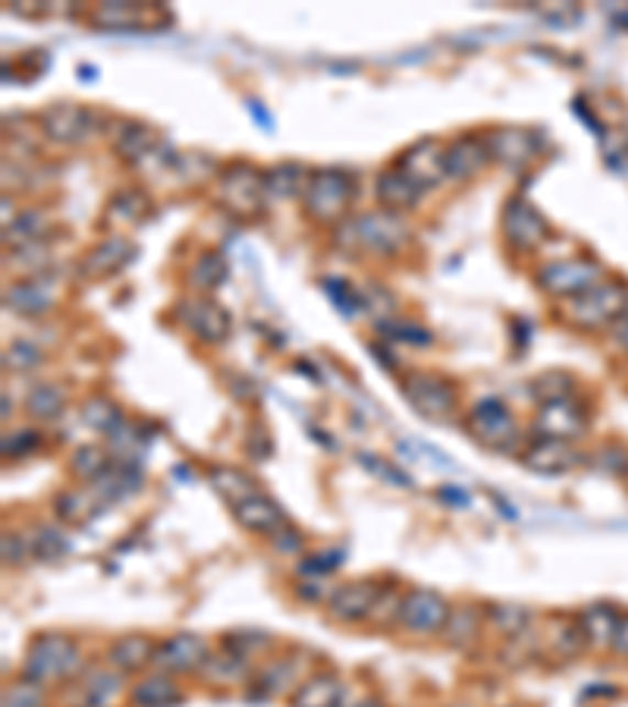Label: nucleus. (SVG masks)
<instances>
[{"instance_id": "nucleus-1", "label": "nucleus", "mask_w": 628, "mask_h": 707, "mask_svg": "<svg viewBox=\"0 0 628 707\" xmlns=\"http://www.w3.org/2000/svg\"><path fill=\"white\" fill-rule=\"evenodd\" d=\"M337 240L352 255L368 252V255L390 258V255H399L412 236H409V227L403 223L399 214L377 208V211H365V214H352L346 223H340Z\"/></svg>"}, {"instance_id": "nucleus-2", "label": "nucleus", "mask_w": 628, "mask_h": 707, "mask_svg": "<svg viewBox=\"0 0 628 707\" xmlns=\"http://www.w3.org/2000/svg\"><path fill=\"white\" fill-rule=\"evenodd\" d=\"M355 196H359V183L352 174L340 167H318V170H311L308 189L302 196L305 218L318 227L337 230L340 223L352 218Z\"/></svg>"}, {"instance_id": "nucleus-3", "label": "nucleus", "mask_w": 628, "mask_h": 707, "mask_svg": "<svg viewBox=\"0 0 628 707\" xmlns=\"http://www.w3.org/2000/svg\"><path fill=\"white\" fill-rule=\"evenodd\" d=\"M214 201L220 211H227L236 221H258L264 214V201H267L264 170L255 167L252 161L223 164L214 177Z\"/></svg>"}, {"instance_id": "nucleus-4", "label": "nucleus", "mask_w": 628, "mask_h": 707, "mask_svg": "<svg viewBox=\"0 0 628 707\" xmlns=\"http://www.w3.org/2000/svg\"><path fill=\"white\" fill-rule=\"evenodd\" d=\"M79 670H82L79 641L64 632H44L29 644V654L22 663V680L35 685H54L73 680Z\"/></svg>"}, {"instance_id": "nucleus-5", "label": "nucleus", "mask_w": 628, "mask_h": 707, "mask_svg": "<svg viewBox=\"0 0 628 707\" xmlns=\"http://www.w3.org/2000/svg\"><path fill=\"white\" fill-rule=\"evenodd\" d=\"M628 309V287L623 284H601L582 296L560 302V321L575 331H604L613 328Z\"/></svg>"}, {"instance_id": "nucleus-6", "label": "nucleus", "mask_w": 628, "mask_h": 707, "mask_svg": "<svg viewBox=\"0 0 628 707\" xmlns=\"http://www.w3.org/2000/svg\"><path fill=\"white\" fill-rule=\"evenodd\" d=\"M406 402L412 406L415 416H421L425 421L433 424H450L459 416V387L450 377L433 375V372H412L403 377L399 384Z\"/></svg>"}, {"instance_id": "nucleus-7", "label": "nucleus", "mask_w": 628, "mask_h": 707, "mask_svg": "<svg viewBox=\"0 0 628 707\" xmlns=\"http://www.w3.org/2000/svg\"><path fill=\"white\" fill-rule=\"evenodd\" d=\"M465 431L475 438L484 450L494 453H521V428L516 416L503 399H477L475 406L465 412Z\"/></svg>"}, {"instance_id": "nucleus-8", "label": "nucleus", "mask_w": 628, "mask_h": 707, "mask_svg": "<svg viewBox=\"0 0 628 707\" xmlns=\"http://www.w3.org/2000/svg\"><path fill=\"white\" fill-rule=\"evenodd\" d=\"M179 328L201 346H223L233 333V314L217 302L214 296H186L174 309Z\"/></svg>"}, {"instance_id": "nucleus-9", "label": "nucleus", "mask_w": 628, "mask_h": 707, "mask_svg": "<svg viewBox=\"0 0 628 707\" xmlns=\"http://www.w3.org/2000/svg\"><path fill=\"white\" fill-rule=\"evenodd\" d=\"M450 600L433 588H412L403 595L396 629L415 639H437L443 636V626L450 619Z\"/></svg>"}, {"instance_id": "nucleus-10", "label": "nucleus", "mask_w": 628, "mask_h": 707, "mask_svg": "<svg viewBox=\"0 0 628 707\" xmlns=\"http://www.w3.org/2000/svg\"><path fill=\"white\" fill-rule=\"evenodd\" d=\"M98 120H101V113L91 111L86 104H76V101H54L35 117L38 133L47 142L66 145V148L88 142V135L98 130Z\"/></svg>"}, {"instance_id": "nucleus-11", "label": "nucleus", "mask_w": 628, "mask_h": 707, "mask_svg": "<svg viewBox=\"0 0 628 707\" xmlns=\"http://www.w3.org/2000/svg\"><path fill=\"white\" fill-rule=\"evenodd\" d=\"M538 287L547 296H557L560 302L572 299V296H582L587 289L601 287L604 284V267L591 258H560V262H550V265L538 267Z\"/></svg>"}, {"instance_id": "nucleus-12", "label": "nucleus", "mask_w": 628, "mask_h": 707, "mask_svg": "<svg viewBox=\"0 0 628 707\" xmlns=\"http://www.w3.org/2000/svg\"><path fill=\"white\" fill-rule=\"evenodd\" d=\"M499 230H503V240L513 252L521 255H531L538 252L547 236H550V223L543 221V214L521 196H513L503 208V218H499Z\"/></svg>"}, {"instance_id": "nucleus-13", "label": "nucleus", "mask_w": 628, "mask_h": 707, "mask_svg": "<svg viewBox=\"0 0 628 707\" xmlns=\"http://www.w3.org/2000/svg\"><path fill=\"white\" fill-rule=\"evenodd\" d=\"M587 431V409L575 397H560L538 402L535 412V438L575 443Z\"/></svg>"}, {"instance_id": "nucleus-14", "label": "nucleus", "mask_w": 628, "mask_h": 707, "mask_svg": "<svg viewBox=\"0 0 628 707\" xmlns=\"http://www.w3.org/2000/svg\"><path fill=\"white\" fill-rule=\"evenodd\" d=\"M135 255H139V245L132 243L126 233H110V236L91 245L86 255L79 258L76 277L79 280H91V284L108 280V277L120 274L123 267L130 265Z\"/></svg>"}, {"instance_id": "nucleus-15", "label": "nucleus", "mask_w": 628, "mask_h": 707, "mask_svg": "<svg viewBox=\"0 0 628 707\" xmlns=\"http://www.w3.org/2000/svg\"><path fill=\"white\" fill-rule=\"evenodd\" d=\"M208 661H211V644L196 632H176L170 639L157 641V651H154V666L170 676L201 673Z\"/></svg>"}, {"instance_id": "nucleus-16", "label": "nucleus", "mask_w": 628, "mask_h": 707, "mask_svg": "<svg viewBox=\"0 0 628 707\" xmlns=\"http://www.w3.org/2000/svg\"><path fill=\"white\" fill-rule=\"evenodd\" d=\"M381 592H384V585L374 582V578H352V582H343V585L333 588V595L327 600V614H330V619L346 622V626L368 622L371 610H374Z\"/></svg>"}, {"instance_id": "nucleus-17", "label": "nucleus", "mask_w": 628, "mask_h": 707, "mask_svg": "<svg viewBox=\"0 0 628 707\" xmlns=\"http://www.w3.org/2000/svg\"><path fill=\"white\" fill-rule=\"evenodd\" d=\"M57 292H60L57 277L51 270H44V274L20 277L13 287H7L3 306L16 314H25V318H38V314H47L57 306Z\"/></svg>"}, {"instance_id": "nucleus-18", "label": "nucleus", "mask_w": 628, "mask_h": 707, "mask_svg": "<svg viewBox=\"0 0 628 707\" xmlns=\"http://www.w3.org/2000/svg\"><path fill=\"white\" fill-rule=\"evenodd\" d=\"M393 164H396L399 170H406V174L428 192L437 183L447 179V145L431 139V135H428V139H418V142L409 145Z\"/></svg>"}, {"instance_id": "nucleus-19", "label": "nucleus", "mask_w": 628, "mask_h": 707, "mask_svg": "<svg viewBox=\"0 0 628 707\" xmlns=\"http://www.w3.org/2000/svg\"><path fill=\"white\" fill-rule=\"evenodd\" d=\"M487 145H491V155L497 164H506L513 170H525L531 161H538L541 155V139L531 130H521V126H497L487 133Z\"/></svg>"}, {"instance_id": "nucleus-20", "label": "nucleus", "mask_w": 628, "mask_h": 707, "mask_svg": "<svg viewBox=\"0 0 628 707\" xmlns=\"http://www.w3.org/2000/svg\"><path fill=\"white\" fill-rule=\"evenodd\" d=\"M91 25L101 32H135V29H154L161 25L164 13L152 3H98L88 13Z\"/></svg>"}, {"instance_id": "nucleus-21", "label": "nucleus", "mask_w": 628, "mask_h": 707, "mask_svg": "<svg viewBox=\"0 0 628 707\" xmlns=\"http://www.w3.org/2000/svg\"><path fill=\"white\" fill-rule=\"evenodd\" d=\"M519 460L535 475H565L582 465V456L572 443L550 438H535L528 446H521Z\"/></svg>"}, {"instance_id": "nucleus-22", "label": "nucleus", "mask_w": 628, "mask_h": 707, "mask_svg": "<svg viewBox=\"0 0 628 707\" xmlns=\"http://www.w3.org/2000/svg\"><path fill=\"white\" fill-rule=\"evenodd\" d=\"M491 161H494V155H491L487 135H455L447 145V179H455V183L475 179L477 174L487 170Z\"/></svg>"}, {"instance_id": "nucleus-23", "label": "nucleus", "mask_w": 628, "mask_h": 707, "mask_svg": "<svg viewBox=\"0 0 628 707\" xmlns=\"http://www.w3.org/2000/svg\"><path fill=\"white\" fill-rule=\"evenodd\" d=\"M110 142H113L117 157L132 164V167H142L164 145L161 133L148 123H139V120H120L113 135H110Z\"/></svg>"}, {"instance_id": "nucleus-24", "label": "nucleus", "mask_w": 628, "mask_h": 707, "mask_svg": "<svg viewBox=\"0 0 628 707\" xmlns=\"http://www.w3.org/2000/svg\"><path fill=\"white\" fill-rule=\"evenodd\" d=\"M233 519H236L245 531L264 534V538H274L277 531L289 526V522H286V512H283L267 494H261V490L258 494H252V497H245V500H239V504H233Z\"/></svg>"}, {"instance_id": "nucleus-25", "label": "nucleus", "mask_w": 628, "mask_h": 707, "mask_svg": "<svg viewBox=\"0 0 628 707\" xmlns=\"http://www.w3.org/2000/svg\"><path fill=\"white\" fill-rule=\"evenodd\" d=\"M374 196H377V205L390 214H406L412 211L415 205L421 201L425 189L415 183L406 170H399L396 164L387 167L381 177H377V186H374Z\"/></svg>"}, {"instance_id": "nucleus-26", "label": "nucleus", "mask_w": 628, "mask_h": 707, "mask_svg": "<svg viewBox=\"0 0 628 707\" xmlns=\"http://www.w3.org/2000/svg\"><path fill=\"white\" fill-rule=\"evenodd\" d=\"M343 680L330 670L311 673L289 695V707H343Z\"/></svg>"}, {"instance_id": "nucleus-27", "label": "nucleus", "mask_w": 628, "mask_h": 707, "mask_svg": "<svg viewBox=\"0 0 628 707\" xmlns=\"http://www.w3.org/2000/svg\"><path fill=\"white\" fill-rule=\"evenodd\" d=\"M152 199L145 196V189L139 186H130V189H120L113 199L108 201L104 208V223L110 227V233L117 230H126V227H135V223H145L152 218Z\"/></svg>"}, {"instance_id": "nucleus-28", "label": "nucleus", "mask_w": 628, "mask_h": 707, "mask_svg": "<svg viewBox=\"0 0 628 707\" xmlns=\"http://www.w3.org/2000/svg\"><path fill=\"white\" fill-rule=\"evenodd\" d=\"M154 651H157V641L152 636L130 632V636H120L110 644L108 663L117 673H139L145 666H154Z\"/></svg>"}, {"instance_id": "nucleus-29", "label": "nucleus", "mask_w": 628, "mask_h": 707, "mask_svg": "<svg viewBox=\"0 0 628 707\" xmlns=\"http://www.w3.org/2000/svg\"><path fill=\"white\" fill-rule=\"evenodd\" d=\"M484 626H487V614H484V607H477V604H459V607L450 610V619H447V626H443V636H440V639L447 641L450 648L469 651V648L481 639Z\"/></svg>"}, {"instance_id": "nucleus-30", "label": "nucleus", "mask_w": 628, "mask_h": 707, "mask_svg": "<svg viewBox=\"0 0 628 707\" xmlns=\"http://www.w3.org/2000/svg\"><path fill=\"white\" fill-rule=\"evenodd\" d=\"M227 280H230V262H227V255L220 248H205L186 270V284L196 296H211Z\"/></svg>"}, {"instance_id": "nucleus-31", "label": "nucleus", "mask_w": 628, "mask_h": 707, "mask_svg": "<svg viewBox=\"0 0 628 707\" xmlns=\"http://www.w3.org/2000/svg\"><path fill=\"white\" fill-rule=\"evenodd\" d=\"M183 698L186 695H183L179 683H176L170 673H164V670L142 676L130 688V702L135 707H176L183 705Z\"/></svg>"}, {"instance_id": "nucleus-32", "label": "nucleus", "mask_w": 628, "mask_h": 707, "mask_svg": "<svg viewBox=\"0 0 628 707\" xmlns=\"http://www.w3.org/2000/svg\"><path fill=\"white\" fill-rule=\"evenodd\" d=\"M308 179L311 170L296 164V161H280L274 167L264 170V186H267V196L274 199H299L302 201L305 189H308Z\"/></svg>"}, {"instance_id": "nucleus-33", "label": "nucleus", "mask_w": 628, "mask_h": 707, "mask_svg": "<svg viewBox=\"0 0 628 707\" xmlns=\"http://www.w3.org/2000/svg\"><path fill=\"white\" fill-rule=\"evenodd\" d=\"M142 487V472L135 463H110V468L91 485L101 504H117Z\"/></svg>"}, {"instance_id": "nucleus-34", "label": "nucleus", "mask_w": 628, "mask_h": 707, "mask_svg": "<svg viewBox=\"0 0 628 707\" xmlns=\"http://www.w3.org/2000/svg\"><path fill=\"white\" fill-rule=\"evenodd\" d=\"M47 230H51V221L42 208H29V211L13 214L10 223H3V243L13 245V248L47 243Z\"/></svg>"}, {"instance_id": "nucleus-35", "label": "nucleus", "mask_w": 628, "mask_h": 707, "mask_svg": "<svg viewBox=\"0 0 628 707\" xmlns=\"http://www.w3.org/2000/svg\"><path fill=\"white\" fill-rule=\"evenodd\" d=\"M619 614L613 604H591L579 614V626L585 632V639L591 648H613V636H616V626H619Z\"/></svg>"}, {"instance_id": "nucleus-36", "label": "nucleus", "mask_w": 628, "mask_h": 707, "mask_svg": "<svg viewBox=\"0 0 628 707\" xmlns=\"http://www.w3.org/2000/svg\"><path fill=\"white\" fill-rule=\"evenodd\" d=\"M543 641H547V648L557 654V658H575V654H582L587 648L585 632H582V626H579V617H553L550 619V629L543 632Z\"/></svg>"}, {"instance_id": "nucleus-37", "label": "nucleus", "mask_w": 628, "mask_h": 707, "mask_svg": "<svg viewBox=\"0 0 628 707\" xmlns=\"http://www.w3.org/2000/svg\"><path fill=\"white\" fill-rule=\"evenodd\" d=\"M208 482L214 487L217 494L233 507L239 500H245V497H252V494H258V482L249 475V472H242V468H233V465H217L208 472Z\"/></svg>"}, {"instance_id": "nucleus-38", "label": "nucleus", "mask_w": 628, "mask_h": 707, "mask_svg": "<svg viewBox=\"0 0 628 707\" xmlns=\"http://www.w3.org/2000/svg\"><path fill=\"white\" fill-rule=\"evenodd\" d=\"M66 409V390L60 384H51V380H42L29 390L25 397V412L29 419L35 421H54L57 416H64Z\"/></svg>"}, {"instance_id": "nucleus-39", "label": "nucleus", "mask_w": 628, "mask_h": 707, "mask_svg": "<svg viewBox=\"0 0 628 707\" xmlns=\"http://www.w3.org/2000/svg\"><path fill=\"white\" fill-rule=\"evenodd\" d=\"M484 614H487V626L509 641L531 629V610L521 604H491Z\"/></svg>"}, {"instance_id": "nucleus-40", "label": "nucleus", "mask_w": 628, "mask_h": 707, "mask_svg": "<svg viewBox=\"0 0 628 707\" xmlns=\"http://www.w3.org/2000/svg\"><path fill=\"white\" fill-rule=\"evenodd\" d=\"M91 509H95V500H91L86 487H69L64 494H57V500H54V512H57V519L64 522L66 529L86 526L91 519Z\"/></svg>"}, {"instance_id": "nucleus-41", "label": "nucleus", "mask_w": 628, "mask_h": 707, "mask_svg": "<svg viewBox=\"0 0 628 707\" xmlns=\"http://www.w3.org/2000/svg\"><path fill=\"white\" fill-rule=\"evenodd\" d=\"M108 468V450H101L98 443H86V446H79V450L69 456V472H73V478H79L82 485H95Z\"/></svg>"}, {"instance_id": "nucleus-42", "label": "nucleus", "mask_w": 628, "mask_h": 707, "mask_svg": "<svg viewBox=\"0 0 628 707\" xmlns=\"http://www.w3.org/2000/svg\"><path fill=\"white\" fill-rule=\"evenodd\" d=\"M82 421H86L91 431H98V434H104L108 438L110 431H117L126 416L120 412V406L108 397H91L86 399V406H82Z\"/></svg>"}, {"instance_id": "nucleus-43", "label": "nucleus", "mask_w": 628, "mask_h": 707, "mask_svg": "<svg viewBox=\"0 0 628 707\" xmlns=\"http://www.w3.org/2000/svg\"><path fill=\"white\" fill-rule=\"evenodd\" d=\"M299 683V676H296V663L289 661V658H277V661H271L264 670L258 673V692L264 698H274V695H283V692H289V685Z\"/></svg>"}, {"instance_id": "nucleus-44", "label": "nucleus", "mask_w": 628, "mask_h": 707, "mask_svg": "<svg viewBox=\"0 0 628 707\" xmlns=\"http://www.w3.org/2000/svg\"><path fill=\"white\" fill-rule=\"evenodd\" d=\"M120 676L123 673H117L113 666L110 670H91L86 676V683H82V692H86V707H104L120 692Z\"/></svg>"}, {"instance_id": "nucleus-45", "label": "nucleus", "mask_w": 628, "mask_h": 707, "mask_svg": "<svg viewBox=\"0 0 628 707\" xmlns=\"http://www.w3.org/2000/svg\"><path fill=\"white\" fill-rule=\"evenodd\" d=\"M44 362V353L32 340H13L3 353V368L13 375H29Z\"/></svg>"}, {"instance_id": "nucleus-46", "label": "nucleus", "mask_w": 628, "mask_h": 707, "mask_svg": "<svg viewBox=\"0 0 628 707\" xmlns=\"http://www.w3.org/2000/svg\"><path fill=\"white\" fill-rule=\"evenodd\" d=\"M531 394L538 402H550L560 397H575V380L565 372H547L531 380Z\"/></svg>"}, {"instance_id": "nucleus-47", "label": "nucleus", "mask_w": 628, "mask_h": 707, "mask_svg": "<svg viewBox=\"0 0 628 707\" xmlns=\"http://www.w3.org/2000/svg\"><path fill=\"white\" fill-rule=\"evenodd\" d=\"M387 340H399V343H409V346H428L433 336L425 324H415V321H403V318H393V321H381L377 324Z\"/></svg>"}, {"instance_id": "nucleus-48", "label": "nucleus", "mask_w": 628, "mask_h": 707, "mask_svg": "<svg viewBox=\"0 0 628 707\" xmlns=\"http://www.w3.org/2000/svg\"><path fill=\"white\" fill-rule=\"evenodd\" d=\"M324 289L333 296L337 309L343 311V314H355V311L368 309V299L355 287H349L343 277H324Z\"/></svg>"}, {"instance_id": "nucleus-49", "label": "nucleus", "mask_w": 628, "mask_h": 707, "mask_svg": "<svg viewBox=\"0 0 628 707\" xmlns=\"http://www.w3.org/2000/svg\"><path fill=\"white\" fill-rule=\"evenodd\" d=\"M38 446H42V431H35V428H16V431L3 434V456H10V460H25Z\"/></svg>"}, {"instance_id": "nucleus-50", "label": "nucleus", "mask_w": 628, "mask_h": 707, "mask_svg": "<svg viewBox=\"0 0 628 707\" xmlns=\"http://www.w3.org/2000/svg\"><path fill=\"white\" fill-rule=\"evenodd\" d=\"M44 685L20 680L3 692V707H44Z\"/></svg>"}, {"instance_id": "nucleus-51", "label": "nucleus", "mask_w": 628, "mask_h": 707, "mask_svg": "<svg viewBox=\"0 0 628 707\" xmlns=\"http://www.w3.org/2000/svg\"><path fill=\"white\" fill-rule=\"evenodd\" d=\"M66 553V538L60 529H38L32 538V556L57 560Z\"/></svg>"}, {"instance_id": "nucleus-52", "label": "nucleus", "mask_w": 628, "mask_h": 707, "mask_svg": "<svg viewBox=\"0 0 628 707\" xmlns=\"http://www.w3.org/2000/svg\"><path fill=\"white\" fill-rule=\"evenodd\" d=\"M337 585H327V575H302L296 582V595L308 604H327Z\"/></svg>"}, {"instance_id": "nucleus-53", "label": "nucleus", "mask_w": 628, "mask_h": 707, "mask_svg": "<svg viewBox=\"0 0 628 707\" xmlns=\"http://www.w3.org/2000/svg\"><path fill=\"white\" fill-rule=\"evenodd\" d=\"M340 563H343V551L311 553L302 563V575H330Z\"/></svg>"}, {"instance_id": "nucleus-54", "label": "nucleus", "mask_w": 628, "mask_h": 707, "mask_svg": "<svg viewBox=\"0 0 628 707\" xmlns=\"http://www.w3.org/2000/svg\"><path fill=\"white\" fill-rule=\"evenodd\" d=\"M3 563L7 566H20L25 556H32V544H25V538L16 531H3Z\"/></svg>"}, {"instance_id": "nucleus-55", "label": "nucleus", "mask_w": 628, "mask_h": 707, "mask_svg": "<svg viewBox=\"0 0 628 707\" xmlns=\"http://www.w3.org/2000/svg\"><path fill=\"white\" fill-rule=\"evenodd\" d=\"M267 541H271V548L277 553H283V556H296V553L305 551V538L293 529V526L280 529L274 538H267Z\"/></svg>"}, {"instance_id": "nucleus-56", "label": "nucleus", "mask_w": 628, "mask_h": 707, "mask_svg": "<svg viewBox=\"0 0 628 707\" xmlns=\"http://www.w3.org/2000/svg\"><path fill=\"white\" fill-rule=\"evenodd\" d=\"M362 465H368L371 472H384L393 485H403V487L409 485V478H406L396 465H387V463H381V460H374V453H362Z\"/></svg>"}, {"instance_id": "nucleus-57", "label": "nucleus", "mask_w": 628, "mask_h": 707, "mask_svg": "<svg viewBox=\"0 0 628 707\" xmlns=\"http://www.w3.org/2000/svg\"><path fill=\"white\" fill-rule=\"evenodd\" d=\"M609 651L619 654V658H628V610L619 614V626H616V636H613V648Z\"/></svg>"}, {"instance_id": "nucleus-58", "label": "nucleus", "mask_w": 628, "mask_h": 707, "mask_svg": "<svg viewBox=\"0 0 628 707\" xmlns=\"http://www.w3.org/2000/svg\"><path fill=\"white\" fill-rule=\"evenodd\" d=\"M613 333H616V340H619V343H623V346L628 350V309H626V314H623V318L613 324Z\"/></svg>"}, {"instance_id": "nucleus-59", "label": "nucleus", "mask_w": 628, "mask_h": 707, "mask_svg": "<svg viewBox=\"0 0 628 707\" xmlns=\"http://www.w3.org/2000/svg\"><path fill=\"white\" fill-rule=\"evenodd\" d=\"M249 111L255 113V120H258V123H264L267 130L274 126V123H271V117H267V113H261V108H258V104H255V101H249Z\"/></svg>"}, {"instance_id": "nucleus-60", "label": "nucleus", "mask_w": 628, "mask_h": 707, "mask_svg": "<svg viewBox=\"0 0 628 707\" xmlns=\"http://www.w3.org/2000/svg\"><path fill=\"white\" fill-rule=\"evenodd\" d=\"M10 419V394H3V421Z\"/></svg>"}, {"instance_id": "nucleus-61", "label": "nucleus", "mask_w": 628, "mask_h": 707, "mask_svg": "<svg viewBox=\"0 0 628 707\" xmlns=\"http://www.w3.org/2000/svg\"><path fill=\"white\" fill-rule=\"evenodd\" d=\"M355 707H384V705H381L377 698H368V702H362V705H355Z\"/></svg>"}]
</instances>
